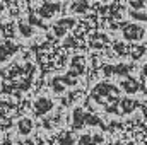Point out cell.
I'll list each match as a JSON object with an SVG mask.
<instances>
[{"label":"cell","mask_w":147,"mask_h":145,"mask_svg":"<svg viewBox=\"0 0 147 145\" xmlns=\"http://www.w3.org/2000/svg\"><path fill=\"white\" fill-rule=\"evenodd\" d=\"M123 36L127 38V39H140V38L144 36V29H140L137 26H127Z\"/></svg>","instance_id":"1"},{"label":"cell","mask_w":147,"mask_h":145,"mask_svg":"<svg viewBox=\"0 0 147 145\" xmlns=\"http://www.w3.org/2000/svg\"><path fill=\"white\" fill-rule=\"evenodd\" d=\"M34 108H36L38 114H43V113H46V111H50V109L53 108V103L50 99H38Z\"/></svg>","instance_id":"2"},{"label":"cell","mask_w":147,"mask_h":145,"mask_svg":"<svg viewBox=\"0 0 147 145\" xmlns=\"http://www.w3.org/2000/svg\"><path fill=\"white\" fill-rule=\"evenodd\" d=\"M82 121H86V114H84V111L80 108H77L74 111V128H80Z\"/></svg>","instance_id":"3"},{"label":"cell","mask_w":147,"mask_h":145,"mask_svg":"<svg viewBox=\"0 0 147 145\" xmlns=\"http://www.w3.org/2000/svg\"><path fill=\"white\" fill-rule=\"evenodd\" d=\"M55 10H58V5H55V3H46V5H43V7L39 9V14L45 15V17H51Z\"/></svg>","instance_id":"4"},{"label":"cell","mask_w":147,"mask_h":145,"mask_svg":"<svg viewBox=\"0 0 147 145\" xmlns=\"http://www.w3.org/2000/svg\"><path fill=\"white\" fill-rule=\"evenodd\" d=\"M31 130H33V123H31V119L24 118V119H21V121H19V132H21L22 135L31 133Z\"/></svg>","instance_id":"5"},{"label":"cell","mask_w":147,"mask_h":145,"mask_svg":"<svg viewBox=\"0 0 147 145\" xmlns=\"http://www.w3.org/2000/svg\"><path fill=\"white\" fill-rule=\"evenodd\" d=\"M123 89H125L127 92H135V91H137V82H134L132 79H128V80L123 82Z\"/></svg>","instance_id":"6"},{"label":"cell","mask_w":147,"mask_h":145,"mask_svg":"<svg viewBox=\"0 0 147 145\" xmlns=\"http://www.w3.org/2000/svg\"><path fill=\"white\" fill-rule=\"evenodd\" d=\"M19 29H21V33L24 36H31L33 34V28H29L26 22H19Z\"/></svg>","instance_id":"7"},{"label":"cell","mask_w":147,"mask_h":145,"mask_svg":"<svg viewBox=\"0 0 147 145\" xmlns=\"http://www.w3.org/2000/svg\"><path fill=\"white\" fill-rule=\"evenodd\" d=\"M134 108H135V103H134L132 99H125V101H123V109H125L127 113H130Z\"/></svg>","instance_id":"8"},{"label":"cell","mask_w":147,"mask_h":145,"mask_svg":"<svg viewBox=\"0 0 147 145\" xmlns=\"http://www.w3.org/2000/svg\"><path fill=\"white\" fill-rule=\"evenodd\" d=\"M87 9V3L86 2H77L75 5H74V10H77V12H84Z\"/></svg>","instance_id":"9"},{"label":"cell","mask_w":147,"mask_h":145,"mask_svg":"<svg viewBox=\"0 0 147 145\" xmlns=\"http://www.w3.org/2000/svg\"><path fill=\"white\" fill-rule=\"evenodd\" d=\"M79 145H92V138H91L89 135H84V137H80Z\"/></svg>","instance_id":"10"}]
</instances>
